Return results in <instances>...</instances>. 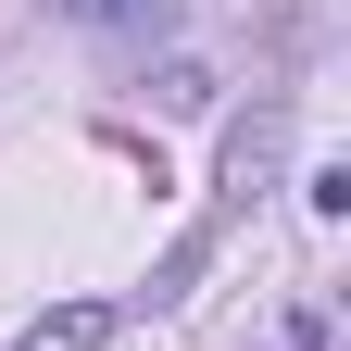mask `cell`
Masks as SVG:
<instances>
[{
	"label": "cell",
	"mask_w": 351,
	"mask_h": 351,
	"mask_svg": "<svg viewBox=\"0 0 351 351\" xmlns=\"http://www.w3.org/2000/svg\"><path fill=\"white\" fill-rule=\"evenodd\" d=\"M276 163H289V101H251L226 125V163H213V226H239V213L276 189Z\"/></svg>",
	"instance_id": "1"
},
{
	"label": "cell",
	"mask_w": 351,
	"mask_h": 351,
	"mask_svg": "<svg viewBox=\"0 0 351 351\" xmlns=\"http://www.w3.org/2000/svg\"><path fill=\"white\" fill-rule=\"evenodd\" d=\"M113 326H125V314H113V301H51V314H38V326H25L13 351H101Z\"/></svg>",
	"instance_id": "2"
},
{
	"label": "cell",
	"mask_w": 351,
	"mask_h": 351,
	"mask_svg": "<svg viewBox=\"0 0 351 351\" xmlns=\"http://www.w3.org/2000/svg\"><path fill=\"white\" fill-rule=\"evenodd\" d=\"M75 25H101V38H176L189 25V0H63Z\"/></svg>",
	"instance_id": "3"
},
{
	"label": "cell",
	"mask_w": 351,
	"mask_h": 351,
	"mask_svg": "<svg viewBox=\"0 0 351 351\" xmlns=\"http://www.w3.org/2000/svg\"><path fill=\"white\" fill-rule=\"evenodd\" d=\"M213 251H226V226H213V213H201V226H189V239H176V251L151 263V301H189V289H201V263H213Z\"/></svg>",
	"instance_id": "4"
},
{
	"label": "cell",
	"mask_w": 351,
	"mask_h": 351,
	"mask_svg": "<svg viewBox=\"0 0 351 351\" xmlns=\"http://www.w3.org/2000/svg\"><path fill=\"white\" fill-rule=\"evenodd\" d=\"M151 101H176V113H201V101H213V63H163V75H151Z\"/></svg>",
	"instance_id": "5"
}]
</instances>
